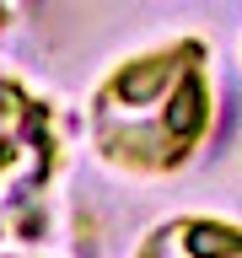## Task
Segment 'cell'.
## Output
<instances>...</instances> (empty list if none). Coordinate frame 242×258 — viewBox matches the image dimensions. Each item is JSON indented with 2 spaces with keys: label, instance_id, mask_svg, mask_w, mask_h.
Here are the masks:
<instances>
[{
  "label": "cell",
  "instance_id": "3957f363",
  "mask_svg": "<svg viewBox=\"0 0 242 258\" xmlns=\"http://www.w3.org/2000/svg\"><path fill=\"white\" fill-rule=\"evenodd\" d=\"M11 258H38V253H11Z\"/></svg>",
  "mask_w": 242,
  "mask_h": 258
},
{
  "label": "cell",
  "instance_id": "6da1fadb",
  "mask_svg": "<svg viewBox=\"0 0 242 258\" xmlns=\"http://www.w3.org/2000/svg\"><path fill=\"white\" fill-rule=\"evenodd\" d=\"M92 145L113 172L172 177L215 129V81L205 38H167L108 70L92 92Z\"/></svg>",
  "mask_w": 242,
  "mask_h": 258
},
{
  "label": "cell",
  "instance_id": "7a4b0ae2",
  "mask_svg": "<svg viewBox=\"0 0 242 258\" xmlns=\"http://www.w3.org/2000/svg\"><path fill=\"white\" fill-rule=\"evenodd\" d=\"M135 258H242V226L210 210L167 215L140 237Z\"/></svg>",
  "mask_w": 242,
  "mask_h": 258
}]
</instances>
